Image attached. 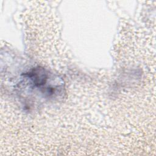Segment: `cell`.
<instances>
[{"mask_svg":"<svg viewBox=\"0 0 156 156\" xmlns=\"http://www.w3.org/2000/svg\"><path fill=\"white\" fill-rule=\"evenodd\" d=\"M26 86L44 98H54L63 91V82L56 76L42 67H35L24 74Z\"/></svg>","mask_w":156,"mask_h":156,"instance_id":"6da1fadb","label":"cell"}]
</instances>
